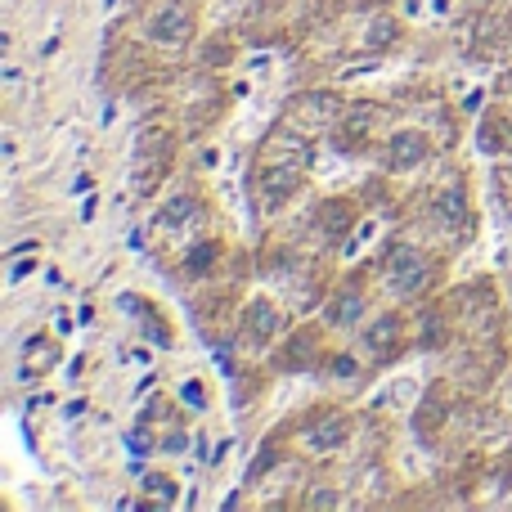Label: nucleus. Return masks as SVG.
I'll return each mask as SVG.
<instances>
[{
	"mask_svg": "<svg viewBox=\"0 0 512 512\" xmlns=\"http://www.w3.org/2000/svg\"><path fill=\"white\" fill-rule=\"evenodd\" d=\"M427 279H432V265H427V256L418 248H396L387 256V283L400 292V297L418 292Z\"/></svg>",
	"mask_w": 512,
	"mask_h": 512,
	"instance_id": "f257e3e1",
	"label": "nucleus"
},
{
	"mask_svg": "<svg viewBox=\"0 0 512 512\" xmlns=\"http://www.w3.org/2000/svg\"><path fill=\"white\" fill-rule=\"evenodd\" d=\"M423 158H427V140H423V131H396V135H391V144H387V162H391L396 171L418 167Z\"/></svg>",
	"mask_w": 512,
	"mask_h": 512,
	"instance_id": "f03ea898",
	"label": "nucleus"
},
{
	"mask_svg": "<svg viewBox=\"0 0 512 512\" xmlns=\"http://www.w3.org/2000/svg\"><path fill=\"white\" fill-rule=\"evenodd\" d=\"M351 436V423H346L342 414H319L315 423H310V445H319V450H337V445Z\"/></svg>",
	"mask_w": 512,
	"mask_h": 512,
	"instance_id": "7ed1b4c3",
	"label": "nucleus"
},
{
	"mask_svg": "<svg viewBox=\"0 0 512 512\" xmlns=\"http://www.w3.org/2000/svg\"><path fill=\"white\" fill-rule=\"evenodd\" d=\"M149 36H153V41H162V45H176V41H185V36H189V9L171 5L167 14H162L158 23L149 27Z\"/></svg>",
	"mask_w": 512,
	"mask_h": 512,
	"instance_id": "20e7f679",
	"label": "nucleus"
},
{
	"mask_svg": "<svg viewBox=\"0 0 512 512\" xmlns=\"http://www.w3.org/2000/svg\"><path fill=\"white\" fill-rule=\"evenodd\" d=\"M261 189H265V203H270V207H279L283 198H288L292 189H297V171H292V167H265Z\"/></svg>",
	"mask_w": 512,
	"mask_h": 512,
	"instance_id": "39448f33",
	"label": "nucleus"
},
{
	"mask_svg": "<svg viewBox=\"0 0 512 512\" xmlns=\"http://www.w3.org/2000/svg\"><path fill=\"white\" fill-rule=\"evenodd\" d=\"M400 342V319L396 315H382L378 324L364 333V346H369L373 355H391V346Z\"/></svg>",
	"mask_w": 512,
	"mask_h": 512,
	"instance_id": "423d86ee",
	"label": "nucleus"
},
{
	"mask_svg": "<svg viewBox=\"0 0 512 512\" xmlns=\"http://www.w3.org/2000/svg\"><path fill=\"white\" fill-rule=\"evenodd\" d=\"M274 328H279V315H274V306H270V301H256V306L248 310V337H252V342H265Z\"/></svg>",
	"mask_w": 512,
	"mask_h": 512,
	"instance_id": "0eeeda50",
	"label": "nucleus"
},
{
	"mask_svg": "<svg viewBox=\"0 0 512 512\" xmlns=\"http://www.w3.org/2000/svg\"><path fill=\"white\" fill-rule=\"evenodd\" d=\"M360 306H364L360 292H346V297L333 306V315H328V319H333V324H355V319H360Z\"/></svg>",
	"mask_w": 512,
	"mask_h": 512,
	"instance_id": "6e6552de",
	"label": "nucleus"
},
{
	"mask_svg": "<svg viewBox=\"0 0 512 512\" xmlns=\"http://www.w3.org/2000/svg\"><path fill=\"white\" fill-rule=\"evenodd\" d=\"M144 486H149V490H153V495H158V499H162V504H171V499H176V486H171V481H167V477H144Z\"/></svg>",
	"mask_w": 512,
	"mask_h": 512,
	"instance_id": "1a4fd4ad",
	"label": "nucleus"
}]
</instances>
